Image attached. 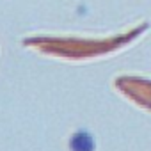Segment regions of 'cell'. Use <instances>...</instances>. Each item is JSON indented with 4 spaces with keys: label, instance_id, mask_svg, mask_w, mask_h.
<instances>
[{
    "label": "cell",
    "instance_id": "obj_1",
    "mask_svg": "<svg viewBox=\"0 0 151 151\" xmlns=\"http://www.w3.org/2000/svg\"><path fill=\"white\" fill-rule=\"evenodd\" d=\"M142 30H144V27H137V29H132L130 32H126L123 36H116V37L105 39V41H77V39L36 37V39H29L27 45L36 46L43 52H50V53H68V55H75V57H82V55H89V53H103L107 50H116V48L126 45L128 41H132Z\"/></svg>",
    "mask_w": 151,
    "mask_h": 151
},
{
    "label": "cell",
    "instance_id": "obj_2",
    "mask_svg": "<svg viewBox=\"0 0 151 151\" xmlns=\"http://www.w3.org/2000/svg\"><path fill=\"white\" fill-rule=\"evenodd\" d=\"M117 87L121 91H124L128 96L135 98L137 101H140L151 109V84L149 82L135 80V78H121V80H117Z\"/></svg>",
    "mask_w": 151,
    "mask_h": 151
}]
</instances>
